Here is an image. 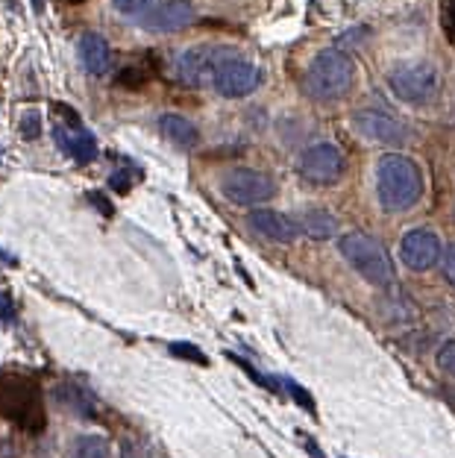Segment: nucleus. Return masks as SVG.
Masks as SVG:
<instances>
[{"mask_svg": "<svg viewBox=\"0 0 455 458\" xmlns=\"http://www.w3.org/2000/svg\"><path fill=\"white\" fill-rule=\"evenodd\" d=\"M285 388H288V394H291V397L303 405L306 411H315V403H312V397H308V394L303 391V385H297V382H291V379H285Z\"/></svg>", "mask_w": 455, "mask_h": 458, "instance_id": "nucleus-24", "label": "nucleus"}, {"mask_svg": "<svg viewBox=\"0 0 455 458\" xmlns=\"http://www.w3.org/2000/svg\"><path fill=\"white\" fill-rule=\"evenodd\" d=\"M54 114H56V130L54 139L62 150H65L71 159L80 165H88L97 159V139L91 135L82 121L77 118V112L68 106V103H54Z\"/></svg>", "mask_w": 455, "mask_h": 458, "instance_id": "nucleus-6", "label": "nucleus"}, {"mask_svg": "<svg viewBox=\"0 0 455 458\" xmlns=\"http://www.w3.org/2000/svg\"><path fill=\"white\" fill-rule=\"evenodd\" d=\"M438 364L443 373H450V377H455V341H447L443 347L438 350Z\"/></svg>", "mask_w": 455, "mask_h": 458, "instance_id": "nucleus-23", "label": "nucleus"}, {"mask_svg": "<svg viewBox=\"0 0 455 458\" xmlns=\"http://www.w3.org/2000/svg\"><path fill=\"white\" fill-rule=\"evenodd\" d=\"M194 21H198V9H194L191 0H162L159 6L147 9L141 24L153 33H180V30L191 27Z\"/></svg>", "mask_w": 455, "mask_h": 458, "instance_id": "nucleus-12", "label": "nucleus"}, {"mask_svg": "<svg viewBox=\"0 0 455 458\" xmlns=\"http://www.w3.org/2000/svg\"><path fill=\"white\" fill-rule=\"evenodd\" d=\"M209 86L218 91L221 98H230V100L247 98L262 86V68H258L253 59H247L244 54H238L235 47H230V54L215 68Z\"/></svg>", "mask_w": 455, "mask_h": 458, "instance_id": "nucleus-5", "label": "nucleus"}, {"mask_svg": "<svg viewBox=\"0 0 455 458\" xmlns=\"http://www.w3.org/2000/svg\"><path fill=\"white\" fill-rule=\"evenodd\" d=\"M171 352H173V356H180V359H189V361L206 364V356H203V352H200L198 347H194V344H185V341L171 344Z\"/></svg>", "mask_w": 455, "mask_h": 458, "instance_id": "nucleus-22", "label": "nucleus"}, {"mask_svg": "<svg viewBox=\"0 0 455 458\" xmlns=\"http://www.w3.org/2000/svg\"><path fill=\"white\" fill-rule=\"evenodd\" d=\"M109 453L112 450H109L106 435L88 432V435H77L68 450V458H109Z\"/></svg>", "mask_w": 455, "mask_h": 458, "instance_id": "nucleus-17", "label": "nucleus"}, {"mask_svg": "<svg viewBox=\"0 0 455 458\" xmlns=\"http://www.w3.org/2000/svg\"><path fill=\"white\" fill-rule=\"evenodd\" d=\"M353 123L361 135H367V139H374L379 144H391V148H400V144H406L411 139L409 123L385 109H358L353 114Z\"/></svg>", "mask_w": 455, "mask_h": 458, "instance_id": "nucleus-10", "label": "nucleus"}, {"mask_svg": "<svg viewBox=\"0 0 455 458\" xmlns=\"http://www.w3.org/2000/svg\"><path fill=\"white\" fill-rule=\"evenodd\" d=\"M441 274H443V279L455 288V244H450V247H443L441 250Z\"/></svg>", "mask_w": 455, "mask_h": 458, "instance_id": "nucleus-19", "label": "nucleus"}, {"mask_svg": "<svg viewBox=\"0 0 455 458\" xmlns=\"http://www.w3.org/2000/svg\"><path fill=\"white\" fill-rule=\"evenodd\" d=\"M441 27L447 41L455 47V0H441Z\"/></svg>", "mask_w": 455, "mask_h": 458, "instance_id": "nucleus-18", "label": "nucleus"}, {"mask_svg": "<svg viewBox=\"0 0 455 458\" xmlns=\"http://www.w3.org/2000/svg\"><path fill=\"white\" fill-rule=\"evenodd\" d=\"M221 191L226 200L235 206H258V203H267L276 194V182L262 171L238 168L221 180Z\"/></svg>", "mask_w": 455, "mask_h": 458, "instance_id": "nucleus-8", "label": "nucleus"}, {"mask_svg": "<svg viewBox=\"0 0 455 458\" xmlns=\"http://www.w3.org/2000/svg\"><path fill=\"white\" fill-rule=\"evenodd\" d=\"M80 62L91 77L106 74L112 65V47L100 33H86L80 38Z\"/></svg>", "mask_w": 455, "mask_h": 458, "instance_id": "nucleus-14", "label": "nucleus"}, {"mask_svg": "<svg viewBox=\"0 0 455 458\" xmlns=\"http://www.w3.org/2000/svg\"><path fill=\"white\" fill-rule=\"evenodd\" d=\"M344 168H347L344 150L333 141L312 144V148H306L297 159L299 176L312 185H335L341 176H344Z\"/></svg>", "mask_w": 455, "mask_h": 458, "instance_id": "nucleus-7", "label": "nucleus"}, {"mask_svg": "<svg viewBox=\"0 0 455 458\" xmlns=\"http://www.w3.org/2000/svg\"><path fill=\"white\" fill-rule=\"evenodd\" d=\"M112 4H115V9L123 15H141L153 6V0H112Z\"/></svg>", "mask_w": 455, "mask_h": 458, "instance_id": "nucleus-21", "label": "nucleus"}, {"mask_svg": "<svg viewBox=\"0 0 455 458\" xmlns=\"http://www.w3.org/2000/svg\"><path fill=\"white\" fill-rule=\"evenodd\" d=\"M38 132H41V118H38V112H36V109L24 112V118H21V135H24V139H38Z\"/></svg>", "mask_w": 455, "mask_h": 458, "instance_id": "nucleus-20", "label": "nucleus"}, {"mask_svg": "<svg viewBox=\"0 0 455 458\" xmlns=\"http://www.w3.org/2000/svg\"><path fill=\"white\" fill-rule=\"evenodd\" d=\"M388 86L402 103L423 106V103H429L438 91V71L426 59L397 62V65L388 71Z\"/></svg>", "mask_w": 455, "mask_h": 458, "instance_id": "nucleus-4", "label": "nucleus"}, {"mask_svg": "<svg viewBox=\"0 0 455 458\" xmlns=\"http://www.w3.org/2000/svg\"><path fill=\"white\" fill-rule=\"evenodd\" d=\"M68 4H80V0H68Z\"/></svg>", "mask_w": 455, "mask_h": 458, "instance_id": "nucleus-27", "label": "nucleus"}, {"mask_svg": "<svg viewBox=\"0 0 455 458\" xmlns=\"http://www.w3.org/2000/svg\"><path fill=\"white\" fill-rule=\"evenodd\" d=\"M15 318V306H13V294L9 291H0V320H13Z\"/></svg>", "mask_w": 455, "mask_h": 458, "instance_id": "nucleus-25", "label": "nucleus"}, {"mask_svg": "<svg viewBox=\"0 0 455 458\" xmlns=\"http://www.w3.org/2000/svg\"><path fill=\"white\" fill-rule=\"evenodd\" d=\"M441 238L432 229H411L400 242V259L411 270H429L441 262Z\"/></svg>", "mask_w": 455, "mask_h": 458, "instance_id": "nucleus-11", "label": "nucleus"}, {"mask_svg": "<svg viewBox=\"0 0 455 458\" xmlns=\"http://www.w3.org/2000/svg\"><path fill=\"white\" fill-rule=\"evenodd\" d=\"M247 224H250L262 238L276 242V244H294L299 235V229L291 217L276 212V209H253L247 215Z\"/></svg>", "mask_w": 455, "mask_h": 458, "instance_id": "nucleus-13", "label": "nucleus"}, {"mask_svg": "<svg viewBox=\"0 0 455 458\" xmlns=\"http://www.w3.org/2000/svg\"><path fill=\"white\" fill-rule=\"evenodd\" d=\"M123 458H144V455H139V450L132 444H123Z\"/></svg>", "mask_w": 455, "mask_h": 458, "instance_id": "nucleus-26", "label": "nucleus"}, {"mask_svg": "<svg viewBox=\"0 0 455 458\" xmlns=\"http://www.w3.org/2000/svg\"><path fill=\"white\" fill-rule=\"evenodd\" d=\"M376 194L382 209L388 212H406L417 206L423 197V176L417 162L400 153L382 156L376 168Z\"/></svg>", "mask_w": 455, "mask_h": 458, "instance_id": "nucleus-1", "label": "nucleus"}, {"mask_svg": "<svg viewBox=\"0 0 455 458\" xmlns=\"http://www.w3.org/2000/svg\"><path fill=\"white\" fill-rule=\"evenodd\" d=\"M159 130L171 144H177L180 150H194L200 144V130L194 127L189 118H182L177 112H168L159 118Z\"/></svg>", "mask_w": 455, "mask_h": 458, "instance_id": "nucleus-15", "label": "nucleus"}, {"mask_svg": "<svg viewBox=\"0 0 455 458\" xmlns=\"http://www.w3.org/2000/svg\"><path fill=\"white\" fill-rule=\"evenodd\" d=\"M230 54V47L223 45H194L189 50H182L173 62V74L185 86H209L218 62Z\"/></svg>", "mask_w": 455, "mask_h": 458, "instance_id": "nucleus-9", "label": "nucleus"}, {"mask_svg": "<svg viewBox=\"0 0 455 458\" xmlns=\"http://www.w3.org/2000/svg\"><path fill=\"white\" fill-rule=\"evenodd\" d=\"M297 229H303V233L308 238H315V242H326V238H333L338 233V217L326 209H306L299 215Z\"/></svg>", "mask_w": 455, "mask_h": 458, "instance_id": "nucleus-16", "label": "nucleus"}, {"mask_svg": "<svg viewBox=\"0 0 455 458\" xmlns=\"http://www.w3.org/2000/svg\"><path fill=\"white\" fill-rule=\"evenodd\" d=\"M356 82V68L344 50H320V54L308 62L306 74H303V89L306 95L317 103H335L341 98L350 95Z\"/></svg>", "mask_w": 455, "mask_h": 458, "instance_id": "nucleus-2", "label": "nucleus"}, {"mask_svg": "<svg viewBox=\"0 0 455 458\" xmlns=\"http://www.w3.org/2000/svg\"><path fill=\"white\" fill-rule=\"evenodd\" d=\"M338 250H341V256L353 265L356 274L365 276L370 285H376V288L394 285V265H391L385 247H382L374 235L347 233V235H341Z\"/></svg>", "mask_w": 455, "mask_h": 458, "instance_id": "nucleus-3", "label": "nucleus"}]
</instances>
